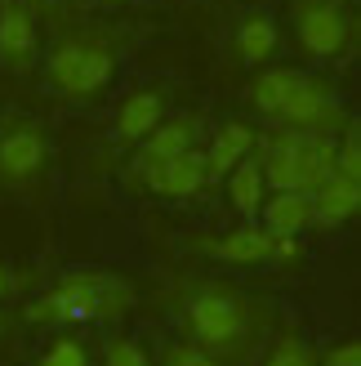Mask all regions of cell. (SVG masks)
Wrapping results in <instances>:
<instances>
[{"label":"cell","mask_w":361,"mask_h":366,"mask_svg":"<svg viewBox=\"0 0 361 366\" xmlns=\"http://www.w3.org/2000/svg\"><path fill=\"white\" fill-rule=\"evenodd\" d=\"M250 107L277 130H308V134H335L348 121L339 94L299 67H259L250 81Z\"/></svg>","instance_id":"1"},{"label":"cell","mask_w":361,"mask_h":366,"mask_svg":"<svg viewBox=\"0 0 361 366\" xmlns=\"http://www.w3.org/2000/svg\"><path fill=\"white\" fill-rule=\"evenodd\" d=\"M134 308V282L107 268H67L27 304L31 326H107Z\"/></svg>","instance_id":"2"},{"label":"cell","mask_w":361,"mask_h":366,"mask_svg":"<svg viewBox=\"0 0 361 366\" xmlns=\"http://www.w3.org/2000/svg\"><path fill=\"white\" fill-rule=\"evenodd\" d=\"M178 326H183V340H192L196 349L232 362V357H245L250 344L259 340L263 308L241 286L205 282V286L188 290L183 308H178Z\"/></svg>","instance_id":"3"},{"label":"cell","mask_w":361,"mask_h":366,"mask_svg":"<svg viewBox=\"0 0 361 366\" xmlns=\"http://www.w3.org/2000/svg\"><path fill=\"white\" fill-rule=\"evenodd\" d=\"M116 63L121 54H116L112 31L98 23H76V27H63L54 36V45L45 49L41 81L54 99L81 107V103H94L112 85Z\"/></svg>","instance_id":"4"},{"label":"cell","mask_w":361,"mask_h":366,"mask_svg":"<svg viewBox=\"0 0 361 366\" xmlns=\"http://www.w3.org/2000/svg\"><path fill=\"white\" fill-rule=\"evenodd\" d=\"M255 161L263 170L268 188L290 192H317L335 174V134H308V130H268L255 139Z\"/></svg>","instance_id":"5"},{"label":"cell","mask_w":361,"mask_h":366,"mask_svg":"<svg viewBox=\"0 0 361 366\" xmlns=\"http://www.w3.org/2000/svg\"><path fill=\"white\" fill-rule=\"evenodd\" d=\"M49 183V134L27 112L0 121V192L18 201H41Z\"/></svg>","instance_id":"6"},{"label":"cell","mask_w":361,"mask_h":366,"mask_svg":"<svg viewBox=\"0 0 361 366\" xmlns=\"http://www.w3.org/2000/svg\"><path fill=\"white\" fill-rule=\"evenodd\" d=\"M290 23H295L299 49L312 63L344 59L357 41V23L344 0H290Z\"/></svg>","instance_id":"7"},{"label":"cell","mask_w":361,"mask_h":366,"mask_svg":"<svg viewBox=\"0 0 361 366\" xmlns=\"http://www.w3.org/2000/svg\"><path fill=\"white\" fill-rule=\"evenodd\" d=\"M134 174L152 197H166V201H188L205 188V161L196 148L178 152V157L148 161V166H134Z\"/></svg>","instance_id":"8"},{"label":"cell","mask_w":361,"mask_h":366,"mask_svg":"<svg viewBox=\"0 0 361 366\" xmlns=\"http://www.w3.org/2000/svg\"><path fill=\"white\" fill-rule=\"evenodd\" d=\"M41 59V31L27 0H0V67L31 71Z\"/></svg>","instance_id":"9"},{"label":"cell","mask_w":361,"mask_h":366,"mask_svg":"<svg viewBox=\"0 0 361 366\" xmlns=\"http://www.w3.org/2000/svg\"><path fill=\"white\" fill-rule=\"evenodd\" d=\"M196 250L214 264H237V268H255V264H273L277 254V237L268 232L259 219L255 224H241L237 232H223V237H201Z\"/></svg>","instance_id":"10"},{"label":"cell","mask_w":361,"mask_h":366,"mask_svg":"<svg viewBox=\"0 0 361 366\" xmlns=\"http://www.w3.org/2000/svg\"><path fill=\"white\" fill-rule=\"evenodd\" d=\"M196 139H201V117H188V112L161 117L152 130L138 139V161L134 166H148V161H161V157H178V152L196 148Z\"/></svg>","instance_id":"11"},{"label":"cell","mask_w":361,"mask_h":366,"mask_svg":"<svg viewBox=\"0 0 361 366\" xmlns=\"http://www.w3.org/2000/svg\"><path fill=\"white\" fill-rule=\"evenodd\" d=\"M357 210H361V174L335 170V174L312 192V224H321V228L348 224V219H357Z\"/></svg>","instance_id":"12"},{"label":"cell","mask_w":361,"mask_h":366,"mask_svg":"<svg viewBox=\"0 0 361 366\" xmlns=\"http://www.w3.org/2000/svg\"><path fill=\"white\" fill-rule=\"evenodd\" d=\"M166 107H170V94H166V89H156V85L130 89V94L116 103V117H112L116 139H121V143H138L161 117H166Z\"/></svg>","instance_id":"13"},{"label":"cell","mask_w":361,"mask_h":366,"mask_svg":"<svg viewBox=\"0 0 361 366\" xmlns=\"http://www.w3.org/2000/svg\"><path fill=\"white\" fill-rule=\"evenodd\" d=\"M255 130H250L245 121H223L219 130H214V139H210V148L201 152V161H205V183H214V179H223L232 166H237L241 157H250L255 152Z\"/></svg>","instance_id":"14"},{"label":"cell","mask_w":361,"mask_h":366,"mask_svg":"<svg viewBox=\"0 0 361 366\" xmlns=\"http://www.w3.org/2000/svg\"><path fill=\"white\" fill-rule=\"evenodd\" d=\"M259 219L273 237H299L303 228H312V192H290L277 188L273 197H263Z\"/></svg>","instance_id":"15"},{"label":"cell","mask_w":361,"mask_h":366,"mask_svg":"<svg viewBox=\"0 0 361 366\" xmlns=\"http://www.w3.org/2000/svg\"><path fill=\"white\" fill-rule=\"evenodd\" d=\"M223 183H228V201H232V210L241 214V224H255V219H259V206H263V197H268V183H263V170H259L255 152L241 157L237 166L223 174Z\"/></svg>","instance_id":"16"},{"label":"cell","mask_w":361,"mask_h":366,"mask_svg":"<svg viewBox=\"0 0 361 366\" xmlns=\"http://www.w3.org/2000/svg\"><path fill=\"white\" fill-rule=\"evenodd\" d=\"M232 41H237V59H241L245 67H263V63L277 54L281 36H277L273 14L255 9V14H245L241 23H237V31H232Z\"/></svg>","instance_id":"17"},{"label":"cell","mask_w":361,"mask_h":366,"mask_svg":"<svg viewBox=\"0 0 361 366\" xmlns=\"http://www.w3.org/2000/svg\"><path fill=\"white\" fill-rule=\"evenodd\" d=\"M36 366H89V349L81 335H54L49 344H41V353H36Z\"/></svg>","instance_id":"18"},{"label":"cell","mask_w":361,"mask_h":366,"mask_svg":"<svg viewBox=\"0 0 361 366\" xmlns=\"http://www.w3.org/2000/svg\"><path fill=\"white\" fill-rule=\"evenodd\" d=\"M98 366H152V353L134 335H112L98 353Z\"/></svg>","instance_id":"19"},{"label":"cell","mask_w":361,"mask_h":366,"mask_svg":"<svg viewBox=\"0 0 361 366\" xmlns=\"http://www.w3.org/2000/svg\"><path fill=\"white\" fill-rule=\"evenodd\" d=\"M263 366H317V357H312V349L299 335H277L273 344H268Z\"/></svg>","instance_id":"20"},{"label":"cell","mask_w":361,"mask_h":366,"mask_svg":"<svg viewBox=\"0 0 361 366\" xmlns=\"http://www.w3.org/2000/svg\"><path fill=\"white\" fill-rule=\"evenodd\" d=\"M166 366H228V362L196 349L192 340H174V344H166Z\"/></svg>","instance_id":"21"},{"label":"cell","mask_w":361,"mask_h":366,"mask_svg":"<svg viewBox=\"0 0 361 366\" xmlns=\"http://www.w3.org/2000/svg\"><path fill=\"white\" fill-rule=\"evenodd\" d=\"M317 366H361V344L357 340H344V344H335V349L321 357Z\"/></svg>","instance_id":"22"},{"label":"cell","mask_w":361,"mask_h":366,"mask_svg":"<svg viewBox=\"0 0 361 366\" xmlns=\"http://www.w3.org/2000/svg\"><path fill=\"white\" fill-rule=\"evenodd\" d=\"M9 290H14V272H9L5 264H0V300H5V295H9Z\"/></svg>","instance_id":"23"},{"label":"cell","mask_w":361,"mask_h":366,"mask_svg":"<svg viewBox=\"0 0 361 366\" xmlns=\"http://www.w3.org/2000/svg\"><path fill=\"white\" fill-rule=\"evenodd\" d=\"M89 5H103V9H125L130 0H89Z\"/></svg>","instance_id":"24"},{"label":"cell","mask_w":361,"mask_h":366,"mask_svg":"<svg viewBox=\"0 0 361 366\" xmlns=\"http://www.w3.org/2000/svg\"><path fill=\"white\" fill-rule=\"evenodd\" d=\"M27 5H85V0H27Z\"/></svg>","instance_id":"25"},{"label":"cell","mask_w":361,"mask_h":366,"mask_svg":"<svg viewBox=\"0 0 361 366\" xmlns=\"http://www.w3.org/2000/svg\"><path fill=\"white\" fill-rule=\"evenodd\" d=\"M0 331H5V317H0Z\"/></svg>","instance_id":"26"}]
</instances>
